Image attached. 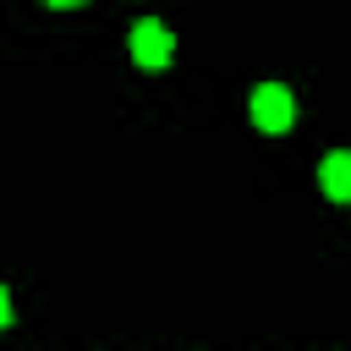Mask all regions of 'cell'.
I'll use <instances>...</instances> for the list:
<instances>
[{
    "label": "cell",
    "instance_id": "6da1fadb",
    "mask_svg": "<svg viewBox=\"0 0 351 351\" xmlns=\"http://www.w3.org/2000/svg\"><path fill=\"white\" fill-rule=\"evenodd\" d=\"M291 121H296L291 88H280V82L252 88V126H258V132H291Z\"/></svg>",
    "mask_w": 351,
    "mask_h": 351
},
{
    "label": "cell",
    "instance_id": "277c9868",
    "mask_svg": "<svg viewBox=\"0 0 351 351\" xmlns=\"http://www.w3.org/2000/svg\"><path fill=\"white\" fill-rule=\"evenodd\" d=\"M5 324H11V291L0 285V329H5Z\"/></svg>",
    "mask_w": 351,
    "mask_h": 351
},
{
    "label": "cell",
    "instance_id": "5b68a950",
    "mask_svg": "<svg viewBox=\"0 0 351 351\" xmlns=\"http://www.w3.org/2000/svg\"><path fill=\"white\" fill-rule=\"evenodd\" d=\"M44 5H55V11H71V5H88V0H44Z\"/></svg>",
    "mask_w": 351,
    "mask_h": 351
},
{
    "label": "cell",
    "instance_id": "3957f363",
    "mask_svg": "<svg viewBox=\"0 0 351 351\" xmlns=\"http://www.w3.org/2000/svg\"><path fill=\"white\" fill-rule=\"evenodd\" d=\"M318 186H324V197H335V203H351V148H335V154H324V165H318Z\"/></svg>",
    "mask_w": 351,
    "mask_h": 351
},
{
    "label": "cell",
    "instance_id": "7a4b0ae2",
    "mask_svg": "<svg viewBox=\"0 0 351 351\" xmlns=\"http://www.w3.org/2000/svg\"><path fill=\"white\" fill-rule=\"evenodd\" d=\"M170 55H176L170 27H165L159 16H143V22L132 27V60H137V66H148V71H159V66H170Z\"/></svg>",
    "mask_w": 351,
    "mask_h": 351
}]
</instances>
